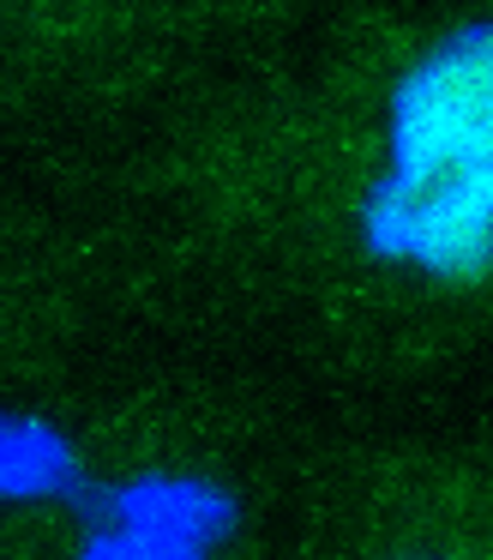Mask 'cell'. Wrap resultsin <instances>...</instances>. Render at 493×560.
<instances>
[{
  "instance_id": "3957f363",
  "label": "cell",
  "mask_w": 493,
  "mask_h": 560,
  "mask_svg": "<svg viewBox=\"0 0 493 560\" xmlns=\"http://www.w3.org/2000/svg\"><path fill=\"white\" fill-rule=\"evenodd\" d=\"M0 494H79L67 440L31 416H0Z\"/></svg>"
},
{
  "instance_id": "7a4b0ae2",
  "label": "cell",
  "mask_w": 493,
  "mask_h": 560,
  "mask_svg": "<svg viewBox=\"0 0 493 560\" xmlns=\"http://www.w3.org/2000/svg\"><path fill=\"white\" fill-rule=\"evenodd\" d=\"M235 530V500L187 476H139L108 494V530L84 542L91 560H192Z\"/></svg>"
},
{
  "instance_id": "6da1fadb",
  "label": "cell",
  "mask_w": 493,
  "mask_h": 560,
  "mask_svg": "<svg viewBox=\"0 0 493 560\" xmlns=\"http://www.w3.org/2000/svg\"><path fill=\"white\" fill-rule=\"evenodd\" d=\"M379 259L476 283L493 271V25L445 37L391 97V170L361 206Z\"/></svg>"
}]
</instances>
